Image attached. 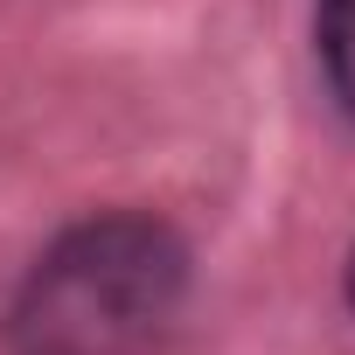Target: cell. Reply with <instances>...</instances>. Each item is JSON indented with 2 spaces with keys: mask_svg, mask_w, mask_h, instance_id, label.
Listing matches in <instances>:
<instances>
[{
  "mask_svg": "<svg viewBox=\"0 0 355 355\" xmlns=\"http://www.w3.org/2000/svg\"><path fill=\"white\" fill-rule=\"evenodd\" d=\"M189 279L196 258L174 223L139 209L84 216L28 265L8 341L15 355H160Z\"/></svg>",
  "mask_w": 355,
  "mask_h": 355,
  "instance_id": "cell-1",
  "label": "cell"
},
{
  "mask_svg": "<svg viewBox=\"0 0 355 355\" xmlns=\"http://www.w3.org/2000/svg\"><path fill=\"white\" fill-rule=\"evenodd\" d=\"M320 63H327L341 112L355 119V0H327L320 8Z\"/></svg>",
  "mask_w": 355,
  "mask_h": 355,
  "instance_id": "cell-2",
  "label": "cell"
},
{
  "mask_svg": "<svg viewBox=\"0 0 355 355\" xmlns=\"http://www.w3.org/2000/svg\"><path fill=\"white\" fill-rule=\"evenodd\" d=\"M348 306H355V251H348Z\"/></svg>",
  "mask_w": 355,
  "mask_h": 355,
  "instance_id": "cell-3",
  "label": "cell"
}]
</instances>
